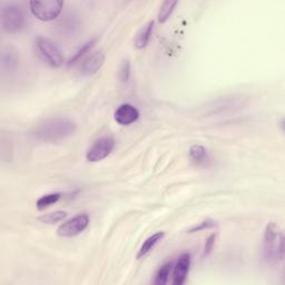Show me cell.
<instances>
[{"instance_id": "obj_1", "label": "cell", "mask_w": 285, "mask_h": 285, "mask_svg": "<svg viewBox=\"0 0 285 285\" xmlns=\"http://www.w3.org/2000/svg\"><path fill=\"white\" fill-rule=\"evenodd\" d=\"M76 132V124L68 118H50L39 124L34 130L36 138L47 142H58Z\"/></svg>"}, {"instance_id": "obj_2", "label": "cell", "mask_w": 285, "mask_h": 285, "mask_svg": "<svg viewBox=\"0 0 285 285\" xmlns=\"http://www.w3.org/2000/svg\"><path fill=\"white\" fill-rule=\"evenodd\" d=\"M264 259L270 264H278L284 259V237L278 224L270 222L265 226L263 236Z\"/></svg>"}, {"instance_id": "obj_3", "label": "cell", "mask_w": 285, "mask_h": 285, "mask_svg": "<svg viewBox=\"0 0 285 285\" xmlns=\"http://www.w3.org/2000/svg\"><path fill=\"white\" fill-rule=\"evenodd\" d=\"M32 14L41 21L56 19L62 13L64 2L61 0H47V2H31Z\"/></svg>"}, {"instance_id": "obj_4", "label": "cell", "mask_w": 285, "mask_h": 285, "mask_svg": "<svg viewBox=\"0 0 285 285\" xmlns=\"http://www.w3.org/2000/svg\"><path fill=\"white\" fill-rule=\"evenodd\" d=\"M36 48L44 61L51 67H61L64 63V56L58 47L47 38L39 37L36 39Z\"/></svg>"}, {"instance_id": "obj_5", "label": "cell", "mask_w": 285, "mask_h": 285, "mask_svg": "<svg viewBox=\"0 0 285 285\" xmlns=\"http://www.w3.org/2000/svg\"><path fill=\"white\" fill-rule=\"evenodd\" d=\"M2 26L5 32L9 34H15L19 32L25 22L22 11L19 7L14 5H8L2 9Z\"/></svg>"}, {"instance_id": "obj_6", "label": "cell", "mask_w": 285, "mask_h": 285, "mask_svg": "<svg viewBox=\"0 0 285 285\" xmlns=\"http://www.w3.org/2000/svg\"><path fill=\"white\" fill-rule=\"evenodd\" d=\"M115 140L110 137H103L96 140L88 148L86 159L91 163H97L106 158L114 150Z\"/></svg>"}, {"instance_id": "obj_7", "label": "cell", "mask_w": 285, "mask_h": 285, "mask_svg": "<svg viewBox=\"0 0 285 285\" xmlns=\"http://www.w3.org/2000/svg\"><path fill=\"white\" fill-rule=\"evenodd\" d=\"M89 224L87 214H78L67 222L63 223L57 230V234L62 237H74L85 231Z\"/></svg>"}, {"instance_id": "obj_8", "label": "cell", "mask_w": 285, "mask_h": 285, "mask_svg": "<svg viewBox=\"0 0 285 285\" xmlns=\"http://www.w3.org/2000/svg\"><path fill=\"white\" fill-rule=\"evenodd\" d=\"M105 63V55L103 52L97 51L89 55L81 64L80 73L84 76H93L100 70Z\"/></svg>"}, {"instance_id": "obj_9", "label": "cell", "mask_w": 285, "mask_h": 285, "mask_svg": "<svg viewBox=\"0 0 285 285\" xmlns=\"http://www.w3.org/2000/svg\"><path fill=\"white\" fill-rule=\"evenodd\" d=\"M189 266H191V255L188 253L181 255L180 259H178L176 262L173 272L174 285H182L185 283L189 272Z\"/></svg>"}, {"instance_id": "obj_10", "label": "cell", "mask_w": 285, "mask_h": 285, "mask_svg": "<svg viewBox=\"0 0 285 285\" xmlns=\"http://www.w3.org/2000/svg\"><path fill=\"white\" fill-rule=\"evenodd\" d=\"M115 121L120 125H129L133 124L138 120L139 111L138 109L130 104H123L116 109Z\"/></svg>"}, {"instance_id": "obj_11", "label": "cell", "mask_w": 285, "mask_h": 285, "mask_svg": "<svg viewBox=\"0 0 285 285\" xmlns=\"http://www.w3.org/2000/svg\"><path fill=\"white\" fill-rule=\"evenodd\" d=\"M164 235H165L164 232H158V233L148 237V239L144 243H142V245L140 246L139 251L137 253V259L138 260L142 259L144 256H146V255L150 253L151 251H153V248L155 247L158 244V243L163 240Z\"/></svg>"}, {"instance_id": "obj_12", "label": "cell", "mask_w": 285, "mask_h": 285, "mask_svg": "<svg viewBox=\"0 0 285 285\" xmlns=\"http://www.w3.org/2000/svg\"><path fill=\"white\" fill-rule=\"evenodd\" d=\"M153 28H154V21H150L148 23H146L144 27L140 28L138 34L136 35V39H135L136 48H138V49L145 48L147 44L150 43L151 36L153 33Z\"/></svg>"}, {"instance_id": "obj_13", "label": "cell", "mask_w": 285, "mask_h": 285, "mask_svg": "<svg viewBox=\"0 0 285 285\" xmlns=\"http://www.w3.org/2000/svg\"><path fill=\"white\" fill-rule=\"evenodd\" d=\"M18 61H19V56L17 55V51L14 48H7L5 49L3 52V67L4 68H7L9 70L14 69L17 64Z\"/></svg>"}, {"instance_id": "obj_14", "label": "cell", "mask_w": 285, "mask_h": 285, "mask_svg": "<svg viewBox=\"0 0 285 285\" xmlns=\"http://www.w3.org/2000/svg\"><path fill=\"white\" fill-rule=\"evenodd\" d=\"M172 267H173V263L168 262L165 263L164 265H162L158 269L156 275H155V280H154V284L156 285H164L168 282V277L170 274Z\"/></svg>"}, {"instance_id": "obj_15", "label": "cell", "mask_w": 285, "mask_h": 285, "mask_svg": "<svg viewBox=\"0 0 285 285\" xmlns=\"http://www.w3.org/2000/svg\"><path fill=\"white\" fill-rule=\"evenodd\" d=\"M61 197H62L61 193L47 194V195L41 196V197L37 201V204H36V205H37V209L39 211H43V210L47 209V207L56 204Z\"/></svg>"}, {"instance_id": "obj_16", "label": "cell", "mask_w": 285, "mask_h": 285, "mask_svg": "<svg viewBox=\"0 0 285 285\" xmlns=\"http://www.w3.org/2000/svg\"><path fill=\"white\" fill-rule=\"evenodd\" d=\"M189 156H191V159L193 162L200 164L205 162V159L207 158V152L205 150V147L198 144H195L189 148Z\"/></svg>"}, {"instance_id": "obj_17", "label": "cell", "mask_w": 285, "mask_h": 285, "mask_svg": "<svg viewBox=\"0 0 285 285\" xmlns=\"http://www.w3.org/2000/svg\"><path fill=\"white\" fill-rule=\"evenodd\" d=\"M67 216V212L65 211H56V212H52L49 214H45L41 217H39V221L43 222L45 224H56L64 221L65 218Z\"/></svg>"}, {"instance_id": "obj_18", "label": "cell", "mask_w": 285, "mask_h": 285, "mask_svg": "<svg viewBox=\"0 0 285 285\" xmlns=\"http://www.w3.org/2000/svg\"><path fill=\"white\" fill-rule=\"evenodd\" d=\"M177 2H172V0H167V2L163 3L162 7L159 9V13H158V21L159 22H165L166 20L168 19L169 16L173 13L174 8L177 6Z\"/></svg>"}, {"instance_id": "obj_19", "label": "cell", "mask_w": 285, "mask_h": 285, "mask_svg": "<svg viewBox=\"0 0 285 285\" xmlns=\"http://www.w3.org/2000/svg\"><path fill=\"white\" fill-rule=\"evenodd\" d=\"M95 43H96V39H93V40H91V41H87V43H86L85 45H82L81 48H79V50L77 51V52L75 53V55H74V57L71 58L70 61H69V65L75 64L77 61H79V59L85 55V53H87L89 50H91V49L93 48Z\"/></svg>"}, {"instance_id": "obj_20", "label": "cell", "mask_w": 285, "mask_h": 285, "mask_svg": "<svg viewBox=\"0 0 285 285\" xmlns=\"http://www.w3.org/2000/svg\"><path fill=\"white\" fill-rule=\"evenodd\" d=\"M216 222L213 221V219H206V221L200 223L197 226H194L191 230L188 231V233H195V232H198L202 230H207V229H212L216 226Z\"/></svg>"}, {"instance_id": "obj_21", "label": "cell", "mask_w": 285, "mask_h": 285, "mask_svg": "<svg viewBox=\"0 0 285 285\" xmlns=\"http://www.w3.org/2000/svg\"><path fill=\"white\" fill-rule=\"evenodd\" d=\"M215 240H216V234H212L209 239L206 240L205 246H204V254H203L204 256H207V255L212 252L214 244H215Z\"/></svg>"}, {"instance_id": "obj_22", "label": "cell", "mask_w": 285, "mask_h": 285, "mask_svg": "<svg viewBox=\"0 0 285 285\" xmlns=\"http://www.w3.org/2000/svg\"><path fill=\"white\" fill-rule=\"evenodd\" d=\"M128 77H129V63L125 62L121 69V78L123 81H127Z\"/></svg>"}]
</instances>
